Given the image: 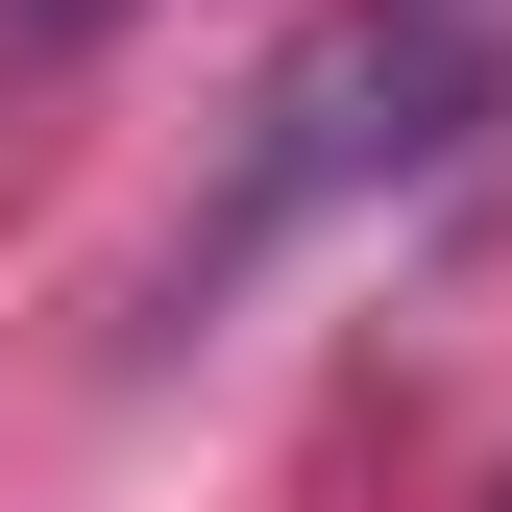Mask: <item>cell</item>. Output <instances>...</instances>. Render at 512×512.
I'll return each mask as SVG.
<instances>
[{"label": "cell", "mask_w": 512, "mask_h": 512, "mask_svg": "<svg viewBox=\"0 0 512 512\" xmlns=\"http://www.w3.org/2000/svg\"><path fill=\"white\" fill-rule=\"evenodd\" d=\"M488 122V25L464 0H342V25L293 49L269 98H244V147H220V196H196V244H171V317H220V293H269L342 196H415L439 147Z\"/></svg>", "instance_id": "6da1fadb"}, {"label": "cell", "mask_w": 512, "mask_h": 512, "mask_svg": "<svg viewBox=\"0 0 512 512\" xmlns=\"http://www.w3.org/2000/svg\"><path fill=\"white\" fill-rule=\"evenodd\" d=\"M74 25H122V0H0V49H74Z\"/></svg>", "instance_id": "7a4b0ae2"}]
</instances>
